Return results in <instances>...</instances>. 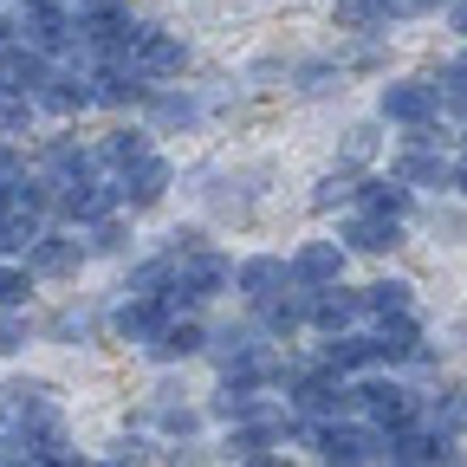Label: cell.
<instances>
[{
  "label": "cell",
  "mask_w": 467,
  "mask_h": 467,
  "mask_svg": "<svg viewBox=\"0 0 467 467\" xmlns=\"http://www.w3.org/2000/svg\"><path fill=\"white\" fill-rule=\"evenodd\" d=\"M325 461H344V467H358V461H389V435L383 429H331L318 435Z\"/></svg>",
  "instance_id": "6da1fadb"
},
{
  "label": "cell",
  "mask_w": 467,
  "mask_h": 467,
  "mask_svg": "<svg viewBox=\"0 0 467 467\" xmlns=\"http://www.w3.org/2000/svg\"><path fill=\"white\" fill-rule=\"evenodd\" d=\"M344 247H358V254H389V247H402V214H358L344 227Z\"/></svg>",
  "instance_id": "7a4b0ae2"
},
{
  "label": "cell",
  "mask_w": 467,
  "mask_h": 467,
  "mask_svg": "<svg viewBox=\"0 0 467 467\" xmlns=\"http://www.w3.org/2000/svg\"><path fill=\"white\" fill-rule=\"evenodd\" d=\"M358 402H370L377 429H409V422H416V396H409L402 383H364Z\"/></svg>",
  "instance_id": "3957f363"
},
{
  "label": "cell",
  "mask_w": 467,
  "mask_h": 467,
  "mask_svg": "<svg viewBox=\"0 0 467 467\" xmlns=\"http://www.w3.org/2000/svg\"><path fill=\"white\" fill-rule=\"evenodd\" d=\"M91 98H98V85H91V78H78V72H46V78H39V104H46V110H58V117L85 110Z\"/></svg>",
  "instance_id": "277c9868"
},
{
  "label": "cell",
  "mask_w": 467,
  "mask_h": 467,
  "mask_svg": "<svg viewBox=\"0 0 467 467\" xmlns=\"http://www.w3.org/2000/svg\"><path fill=\"white\" fill-rule=\"evenodd\" d=\"M285 279H292V266L279 254H254V260H241V273H234V285H241L247 299H279Z\"/></svg>",
  "instance_id": "5b68a950"
},
{
  "label": "cell",
  "mask_w": 467,
  "mask_h": 467,
  "mask_svg": "<svg viewBox=\"0 0 467 467\" xmlns=\"http://www.w3.org/2000/svg\"><path fill=\"white\" fill-rule=\"evenodd\" d=\"M383 117H389V124L422 130L429 117H435V91H429V85H389V91H383Z\"/></svg>",
  "instance_id": "8992f818"
},
{
  "label": "cell",
  "mask_w": 467,
  "mask_h": 467,
  "mask_svg": "<svg viewBox=\"0 0 467 467\" xmlns=\"http://www.w3.org/2000/svg\"><path fill=\"white\" fill-rule=\"evenodd\" d=\"M337 273H344V247H331V241H306L292 254V279L299 285H331Z\"/></svg>",
  "instance_id": "52a82bcc"
},
{
  "label": "cell",
  "mask_w": 467,
  "mask_h": 467,
  "mask_svg": "<svg viewBox=\"0 0 467 467\" xmlns=\"http://www.w3.org/2000/svg\"><path fill=\"white\" fill-rule=\"evenodd\" d=\"M182 39H169V33H143L137 39V72L143 78H169V72H182Z\"/></svg>",
  "instance_id": "ba28073f"
},
{
  "label": "cell",
  "mask_w": 467,
  "mask_h": 467,
  "mask_svg": "<svg viewBox=\"0 0 467 467\" xmlns=\"http://www.w3.org/2000/svg\"><path fill=\"white\" fill-rule=\"evenodd\" d=\"M117 189H124V195H130V202H156V195H162V189H169V162H162V156H150V150H143V156H137V162H124V182H117Z\"/></svg>",
  "instance_id": "9c48e42d"
},
{
  "label": "cell",
  "mask_w": 467,
  "mask_h": 467,
  "mask_svg": "<svg viewBox=\"0 0 467 467\" xmlns=\"http://www.w3.org/2000/svg\"><path fill=\"white\" fill-rule=\"evenodd\" d=\"M448 454H454L448 429H441V435H416V429H396V441H389V461H409V467H422V461H448Z\"/></svg>",
  "instance_id": "30bf717a"
},
{
  "label": "cell",
  "mask_w": 467,
  "mask_h": 467,
  "mask_svg": "<svg viewBox=\"0 0 467 467\" xmlns=\"http://www.w3.org/2000/svg\"><path fill=\"white\" fill-rule=\"evenodd\" d=\"M39 78H46V52H33L26 39H20L14 52H0V85H14V91H39Z\"/></svg>",
  "instance_id": "8fae6325"
},
{
  "label": "cell",
  "mask_w": 467,
  "mask_h": 467,
  "mask_svg": "<svg viewBox=\"0 0 467 467\" xmlns=\"http://www.w3.org/2000/svg\"><path fill=\"white\" fill-rule=\"evenodd\" d=\"M358 306H364V299H358V292H344V285L331 279V285L318 292V299H312V318H318L325 331H344L350 318H358Z\"/></svg>",
  "instance_id": "7c38bea8"
},
{
  "label": "cell",
  "mask_w": 467,
  "mask_h": 467,
  "mask_svg": "<svg viewBox=\"0 0 467 467\" xmlns=\"http://www.w3.org/2000/svg\"><path fill=\"white\" fill-rule=\"evenodd\" d=\"M402 182H435V189H441V182H448V156H435L429 137H416V143L402 150Z\"/></svg>",
  "instance_id": "4fadbf2b"
},
{
  "label": "cell",
  "mask_w": 467,
  "mask_h": 467,
  "mask_svg": "<svg viewBox=\"0 0 467 467\" xmlns=\"http://www.w3.org/2000/svg\"><path fill=\"white\" fill-rule=\"evenodd\" d=\"M377 358V337H331L325 344V370L337 377V370H358V364H370Z\"/></svg>",
  "instance_id": "5bb4252c"
},
{
  "label": "cell",
  "mask_w": 467,
  "mask_h": 467,
  "mask_svg": "<svg viewBox=\"0 0 467 467\" xmlns=\"http://www.w3.org/2000/svg\"><path fill=\"white\" fill-rule=\"evenodd\" d=\"M117 337H156V325H162V312L150 306V299H137V306H117Z\"/></svg>",
  "instance_id": "9a60e30c"
},
{
  "label": "cell",
  "mask_w": 467,
  "mask_h": 467,
  "mask_svg": "<svg viewBox=\"0 0 467 467\" xmlns=\"http://www.w3.org/2000/svg\"><path fill=\"white\" fill-rule=\"evenodd\" d=\"M383 14H389V0H337V26H350V33L377 26Z\"/></svg>",
  "instance_id": "2e32d148"
},
{
  "label": "cell",
  "mask_w": 467,
  "mask_h": 467,
  "mask_svg": "<svg viewBox=\"0 0 467 467\" xmlns=\"http://www.w3.org/2000/svg\"><path fill=\"white\" fill-rule=\"evenodd\" d=\"M195 344H202L195 325H156V358H189Z\"/></svg>",
  "instance_id": "e0dca14e"
},
{
  "label": "cell",
  "mask_w": 467,
  "mask_h": 467,
  "mask_svg": "<svg viewBox=\"0 0 467 467\" xmlns=\"http://www.w3.org/2000/svg\"><path fill=\"white\" fill-rule=\"evenodd\" d=\"M364 306H370V312H409V279H377V285L364 292Z\"/></svg>",
  "instance_id": "ac0fdd59"
},
{
  "label": "cell",
  "mask_w": 467,
  "mask_h": 467,
  "mask_svg": "<svg viewBox=\"0 0 467 467\" xmlns=\"http://www.w3.org/2000/svg\"><path fill=\"white\" fill-rule=\"evenodd\" d=\"M33 247H39V254H33V266H39V273H72V260H78V254H72V241H52V234H46V241H33Z\"/></svg>",
  "instance_id": "d6986e66"
},
{
  "label": "cell",
  "mask_w": 467,
  "mask_h": 467,
  "mask_svg": "<svg viewBox=\"0 0 467 467\" xmlns=\"http://www.w3.org/2000/svg\"><path fill=\"white\" fill-rule=\"evenodd\" d=\"M26 124H33V104H26V91L0 85V130H26Z\"/></svg>",
  "instance_id": "ffe728a7"
},
{
  "label": "cell",
  "mask_w": 467,
  "mask_h": 467,
  "mask_svg": "<svg viewBox=\"0 0 467 467\" xmlns=\"http://www.w3.org/2000/svg\"><path fill=\"white\" fill-rule=\"evenodd\" d=\"M364 202H370L377 214H402V208H409V189H402V175H396V182H370V189H364Z\"/></svg>",
  "instance_id": "44dd1931"
},
{
  "label": "cell",
  "mask_w": 467,
  "mask_h": 467,
  "mask_svg": "<svg viewBox=\"0 0 467 467\" xmlns=\"http://www.w3.org/2000/svg\"><path fill=\"white\" fill-rule=\"evenodd\" d=\"M143 150H150V137H137V130H130V137H124V130H110V137H104V162H117V169L137 162Z\"/></svg>",
  "instance_id": "7402d4cb"
},
{
  "label": "cell",
  "mask_w": 467,
  "mask_h": 467,
  "mask_svg": "<svg viewBox=\"0 0 467 467\" xmlns=\"http://www.w3.org/2000/svg\"><path fill=\"white\" fill-rule=\"evenodd\" d=\"M26 292H33V279H26V266H0V312H7V306H20V299H26Z\"/></svg>",
  "instance_id": "603a6c76"
},
{
  "label": "cell",
  "mask_w": 467,
  "mask_h": 467,
  "mask_svg": "<svg viewBox=\"0 0 467 467\" xmlns=\"http://www.w3.org/2000/svg\"><path fill=\"white\" fill-rule=\"evenodd\" d=\"M337 202H350V175H331V182H318V195H312V208H337Z\"/></svg>",
  "instance_id": "cb8c5ba5"
},
{
  "label": "cell",
  "mask_w": 467,
  "mask_h": 467,
  "mask_svg": "<svg viewBox=\"0 0 467 467\" xmlns=\"http://www.w3.org/2000/svg\"><path fill=\"white\" fill-rule=\"evenodd\" d=\"M26 344V331L14 325V318H0V358H14V350Z\"/></svg>",
  "instance_id": "d4e9b609"
},
{
  "label": "cell",
  "mask_w": 467,
  "mask_h": 467,
  "mask_svg": "<svg viewBox=\"0 0 467 467\" xmlns=\"http://www.w3.org/2000/svg\"><path fill=\"white\" fill-rule=\"evenodd\" d=\"M0 182H7V189H14V182H20V156H14V150H7V143H0Z\"/></svg>",
  "instance_id": "484cf974"
},
{
  "label": "cell",
  "mask_w": 467,
  "mask_h": 467,
  "mask_svg": "<svg viewBox=\"0 0 467 467\" xmlns=\"http://www.w3.org/2000/svg\"><path fill=\"white\" fill-rule=\"evenodd\" d=\"M448 429H467V389H461V396L448 402Z\"/></svg>",
  "instance_id": "4316f807"
},
{
  "label": "cell",
  "mask_w": 467,
  "mask_h": 467,
  "mask_svg": "<svg viewBox=\"0 0 467 467\" xmlns=\"http://www.w3.org/2000/svg\"><path fill=\"white\" fill-rule=\"evenodd\" d=\"M454 33L467 39V0H454Z\"/></svg>",
  "instance_id": "83f0119b"
},
{
  "label": "cell",
  "mask_w": 467,
  "mask_h": 467,
  "mask_svg": "<svg viewBox=\"0 0 467 467\" xmlns=\"http://www.w3.org/2000/svg\"><path fill=\"white\" fill-rule=\"evenodd\" d=\"M389 7H396V14H422V7H429V0H389Z\"/></svg>",
  "instance_id": "f1b7e54d"
},
{
  "label": "cell",
  "mask_w": 467,
  "mask_h": 467,
  "mask_svg": "<svg viewBox=\"0 0 467 467\" xmlns=\"http://www.w3.org/2000/svg\"><path fill=\"white\" fill-rule=\"evenodd\" d=\"M429 7H441V0H429Z\"/></svg>",
  "instance_id": "f546056e"
},
{
  "label": "cell",
  "mask_w": 467,
  "mask_h": 467,
  "mask_svg": "<svg viewBox=\"0 0 467 467\" xmlns=\"http://www.w3.org/2000/svg\"><path fill=\"white\" fill-rule=\"evenodd\" d=\"M461 72H467V58H461Z\"/></svg>",
  "instance_id": "4dcf8cb0"
},
{
  "label": "cell",
  "mask_w": 467,
  "mask_h": 467,
  "mask_svg": "<svg viewBox=\"0 0 467 467\" xmlns=\"http://www.w3.org/2000/svg\"><path fill=\"white\" fill-rule=\"evenodd\" d=\"M461 189H467V175H461Z\"/></svg>",
  "instance_id": "1f68e13d"
}]
</instances>
